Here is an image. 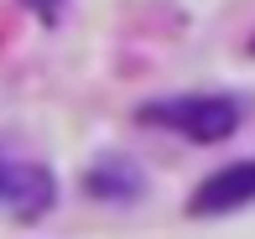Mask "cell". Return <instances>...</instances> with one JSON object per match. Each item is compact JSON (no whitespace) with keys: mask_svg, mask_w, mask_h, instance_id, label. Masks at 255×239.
<instances>
[{"mask_svg":"<svg viewBox=\"0 0 255 239\" xmlns=\"http://www.w3.org/2000/svg\"><path fill=\"white\" fill-rule=\"evenodd\" d=\"M141 120L146 125H161V130H177L198 146H214V141H229L240 130V109L235 99L224 94H182V99H156V104H141Z\"/></svg>","mask_w":255,"mask_h":239,"instance_id":"6da1fadb","label":"cell"},{"mask_svg":"<svg viewBox=\"0 0 255 239\" xmlns=\"http://www.w3.org/2000/svg\"><path fill=\"white\" fill-rule=\"evenodd\" d=\"M245 203H255V161H235L224 172H214L208 182H198V192L188 198V213L208 219V213H235Z\"/></svg>","mask_w":255,"mask_h":239,"instance_id":"7a4b0ae2","label":"cell"},{"mask_svg":"<svg viewBox=\"0 0 255 239\" xmlns=\"http://www.w3.org/2000/svg\"><path fill=\"white\" fill-rule=\"evenodd\" d=\"M16 182H21V203H26V213H42V208L52 203V177H47V172H37V166H21Z\"/></svg>","mask_w":255,"mask_h":239,"instance_id":"3957f363","label":"cell"},{"mask_svg":"<svg viewBox=\"0 0 255 239\" xmlns=\"http://www.w3.org/2000/svg\"><path fill=\"white\" fill-rule=\"evenodd\" d=\"M21 5H31V10H37V16H52V10L63 5V0H21Z\"/></svg>","mask_w":255,"mask_h":239,"instance_id":"277c9868","label":"cell"},{"mask_svg":"<svg viewBox=\"0 0 255 239\" xmlns=\"http://www.w3.org/2000/svg\"><path fill=\"white\" fill-rule=\"evenodd\" d=\"M0 187H5V166H0Z\"/></svg>","mask_w":255,"mask_h":239,"instance_id":"5b68a950","label":"cell"}]
</instances>
